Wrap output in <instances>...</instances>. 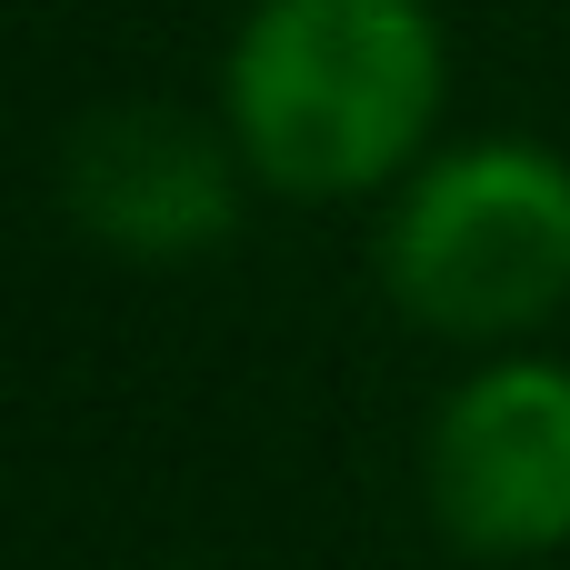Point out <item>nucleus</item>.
<instances>
[{
    "label": "nucleus",
    "mask_w": 570,
    "mask_h": 570,
    "mask_svg": "<svg viewBox=\"0 0 570 570\" xmlns=\"http://www.w3.org/2000/svg\"><path fill=\"white\" fill-rule=\"evenodd\" d=\"M451 40L431 0H250L220 60L240 170L291 200H361L431 160Z\"/></svg>",
    "instance_id": "f257e3e1"
},
{
    "label": "nucleus",
    "mask_w": 570,
    "mask_h": 570,
    "mask_svg": "<svg viewBox=\"0 0 570 570\" xmlns=\"http://www.w3.org/2000/svg\"><path fill=\"white\" fill-rule=\"evenodd\" d=\"M391 301L441 341H521L570 301V160L541 140H451L391 190Z\"/></svg>",
    "instance_id": "f03ea898"
},
{
    "label": "nucleus",
    "mask_w": 570,
    "mask_h": 570,
    "mask_svg": "<svg viewBox=\"0 0 570 570\" xmlns=\"http://www.w3.org/2000/svg\"><path fill=\"white\" fill-rule=\"evenodd\" d=\"M431 501L471 551L570 541V361L491 351L431 431Z\"/></svg>",
    "instance_id": "7ed1b4c3"
},
{
    "label": "nucleus",
    "mask_w": 570,
    "mask_h": 570,
    "mask_svg": "<svg viewBox=\"0 0 570 570\" xmlns=\"http://www.w3.org/2000/svg\"><path fill=\"white\" fill-rule=\"evenodd\" d=\"M240 140L180 110H100L70 140V210L130 261H200L240 210Z\"/></svg>",
    "instance_id": "20e7f679"
}]
</instances>
